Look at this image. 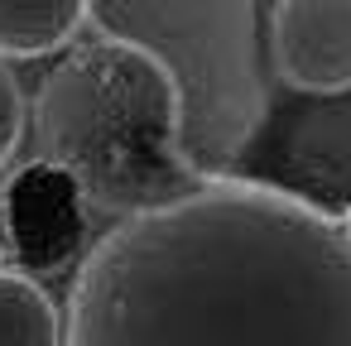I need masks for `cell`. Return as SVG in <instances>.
Returning a JSON list of instances; mask_svg holds the SVG:
<instances>
[{"instance_id": "7", "label": "cell", "mask_w": 351, "mask_h": 346, "mask_svg": "<svg viewBox=\"0 0 351 346\" xmlns=\"http://www.w3.org/2000/svg\"><path fill=\"white\" fill-rule=\"evenodd\" d=\"M0 346H63V312L20 269H0Z\"/></svg>"}, {"instance_id": "5", "label": "cell", "mask_w": 351, "mask_h": 346, "mask_svg": "<svg viewBox=\"0 0 351 346\" xmlns=\"http://www.w3.org/2000/svg\"><path fill=\"white\" fill-rule=\"evenodd\" d=\"M293 154L308 169V178L317 183L313 202L346 217L351 212V97H341L337 106L303 121V130L293 140Z\"/></svg>"}, {"instance_id": "8", "label": "cell", "mask_w": 351, "mask_h": 346, "mask_svg": "<svg viewBox=\"0 0 351 346\" xmlns=\"http://www.w3.org/2000/svg\"><path fill=\"white\" fill-rule=\"evenodd\" d=\"M20 135H25V97H20V82H15L10 63L0 58V169L10 164Z\"/></svg>"}, {"instance_id": "1", "label": "cell", "mask_w": 351, "mask_h": 346, "mask_svg": "<svg viewBox=\"0 0 351 346\" xmlns=\"http://www.w3.org/2000/svg\"><path fill=\"white\" fill-rule=\"evenodd\" d=\"M63 346H351L346 217L217 178L116 221L73 279Z\"/></svg>"}, {"instance_id": "9", "label": "cell", "mask_w": 351, "mask_h": 346, "mask_svg": "<svg viewBox=\"0 0 351 346\" xmlns=\"http://www.w3.org/2000/svg\"><path fill=\"white\" fill-rule=\"evenodd\" d=\"M346 231H351V212H346Z\"/></svg>"}, {"instance_id": "3", "label": "cell", "mask_w": 351, "mask_h": 346, "mask_svg": "<svg viewBox=\"0 0 351 346\" xmlns=\"http://www.w3.org/2000/svg\"><path fill=\"white\" fill-rule=\"evenodd\" d=\"M87 25L145 53L173 87L178 159L202 178H231V164L265 125V5H173V0H92Z\"/></svg>"}, {"instance_id": "6", "label": "cell", "mask_w": 351, "mask_h": 346, "mask_svg": "<svg viewBox=\"0 0 351 346\" xmlns=\"http://www.w3.org/2000/svg\"><path fill=\"white\" fill-rule=\"evenodd\" d=\"M87 29L82 0H0V58H44Z\"/></svg>"}, {"instance_id": "2", "label": "cell", "mask_w": 351, "mask_h": 346, "mask_svg": "<svg viewBox=\"0 0 351 346\" xmlns=\"http://www.w3.org/2000/svg\"><path fill=\"white\" fill-rule=\"evenodd\" d=\"M34 135L39 159L82 202L121 221L173 207L202 188L178 159L173 87L145 53L101 34L44 77Z\"/></svg>"}, {"instance_id": "4", "label": "cell", "mask_w": 351, "mask_h": 346, "mask_svg": "<svg viewBox=\"0 0 351 346\" xmlns=\"http://www.w3.org/2000/svg\"><path fill=\"white\" fill-rule=\"evenodd\" d=\"M269 68L284 87L341 101L351 97V0H284L265 15Z\"/></svg>"}]
</instances>
